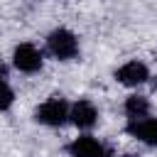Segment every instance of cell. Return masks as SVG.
I'll use <instances>...</instances> for the list:
<instances>
[{
	"label": "cell",
	"mask_w": 157,
	"mask_h": 157,
	"mask_svg": "<svg viewBox=\"0 0 157 157\" xmlns=\"http://www.w3.org/2000/svg\"><path fill=\"white\" fill-rule=\"evenodd\" d=\"M47 49L52 56H56L59 61H69L78 54V39L74 32L69 29H54L47 37Z\"/></svg>",
	"instance_id": "cell-1"
},
{
	"label": "cell",
	"mask_w": 157,
	"mask_h": 157,
	"mask_svg": "<svg viewBox=\"0 0 157 157\" xmlns=\"http://www.w3.org/2000/svg\"><path fill=\"white\" fill-rule=\"evenodd\" d=\"M34 118H37V123H42V125L56 128V125H61V123L69 120V103H66L61 96H52L49 101H44V103L37 108Z\"/></svg>",
	"instance_id": "cell-2"
},
{
	"label": "cell",
	"mask_w": 157,
	"mask_h": 157,
	"mask_svg": "<svg viewBox=\"0 0 157 157\" xmlns=\"http://www.w3.org/2000/svg\"><path fill=\"white\" fill-rule=\"evenodd\" d=\"M12 64H15L22 74H34V71L42 69V52H39L34 44L22 42V44H17L15 52H12Z\"/></svg>",
	"instance_id": "cell-3"
},
{
	"label": "cell",
	"mask_w": 157,
	"mask_h": 157,
	"mask_svg": "<svg viewBox=\"0 0 157 157\" xmlns=\"http://www.w3.org/2000/svg\"><path fill=\"white\" fill-rule=\"evenodd\" d=\"M69 120H71L76 128L88 130V128L96 125V120H98V110H96V105H93L91 101L81 98V101H76V103L69 108Z\"/></svg>",
	"instance_id": "cell-4"
},
{
	"label": "cell",
	"mask_w": 157,
	"mask_h": 157,
	"mask_svg": "<svg viewBox=\"0 0 157 157\" xmlns=\"http://www.w3.org/2000/svg\"><path fill=\"white\" fill-rule=\"evenodd\" d=\"M69 155L71 157H108V150L103 142H98L91 135H81L74 142H69Z\"/></svg>",
	"instance_id": "cell-5"
},
{
	"label": "cell",
	"mask_w": 157,
	"mask_h": 157,
	"mask_svg": "<svg viewBox=\"0 0 157 157\" xmlns=\"http://www.w3.org/2000/svg\"><path fill=\"white\" fill-rule=\"evenodd\" d=\"M128 132L132 137H137L145 145H155L157 147V118H132L128 123Z\"/></svg>",
	"instance_id": "cell-6"
},
{
	"label": "cell",
	"mask_w": 157,
	"mask_h": 157,
	"mask_svg": "<svg viewBox=\"0 0 157 157\" xmlns=\"http://www.w3.org/2000/svg\"><path fill=\"white\" fill-rule=\"evenodd\" d=\"M115 78L123 86H140V83H145L150 78V71H147V66L142 61H128L115 71Z\"/></svg>",
	"instance_id": "cell-7"
},
{
	"label": "cell",
	"mask_w": 157,
	"mask_h": 157,
	"mask_svg": "<svg viewBox=\"0 0 157 157\" xmlns=\"http://www.w3.org/2000/svg\"><path fill=\"white\" fill-rule=\"evenodd\" d=\"M125 113H128L130 120H132V118H145V115L150 113V101H147L145 96H128V101H125Z\"/></svg>",
	"instance_id": "cell-8"
},
{
	"label": "cell",
	"mask_w": 157,
	"mask_h": 157,
	"mask_svg": "<svg viewBox=\"0 0 157 157\" xmlns=\"http://www.w3.org/2000/svg\"><path fill=\"white\" fill-rule=\"evenodd\" d=\"M12 103H15V93H12V88L7 86V81L0 78V110H7Z\"/></svg>",
	"instance_id": "cell-9"
},
{
	"label": "cell",
	"mask_w": 157,
	"mask_h": 157,
	"mask_svg": "<svg viewBox=\"0 0 157 157\" xmlns=\"http://www.w3.org/2000/svg\"><path fill=\"white\" fill-rule=\"evenodd\" d=\"M5 76H7V66L0 61V78H5Z\"/></svg>",
	"instance_id": "cell-10"
},
{
	"label": "cell",
	"mask_w": 157,
	"mask_h": 157,
	"mask_svg": "<svg viewBox=\"0 0 157 157\" xmlns=\"http://www.w3.org/2000/svg\"><path fill=\"white\" fill-rule=\"evenodd\" d=\"M123 157H135V155H123Z\"/></svg>",
	"instance_id": "cell-11"
},
{
	"label": "cell",
	"mask_w": 157,
	"mask_h": 157,
	"mask_svg": "<svg viewBox=\"0 0 157 157\" xmlns=\"http://www.w3.org/2000/svg\"><path fill=\"white\" fill-rule=\"evenodd\" d=\"M155 91H157V81H155Z\"/></svg>",
	"instance_id": "cell-12"
}]
</instances>
